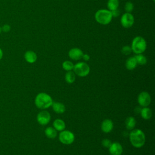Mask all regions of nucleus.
I'll use <instances>...</instances> for the list:
<instances>
[{"label":"nucleus","instance_id":"c756f323","mask_svg":"<svg viewBox=\"0 0 155 155\" xmlns=\"http://www.w3.org/2000/svg\"><path fill=\"white\" fill-rule=\"evenodd\" d=\"M2 56H3V51H2V50L0 48V60L2 58Z\"/></svg>","mask_w":155,"mask_h":155},{"label":"nucleus","instance_id":"7ed1b4c3","mask_svg":"<svg viewBox=\"0 0 155 155\" xmlns=\"http://www.w3.org/2000/svg\"><path fill=\"white\" fill-rule=\"evenodd\" d=\"M113 16L111 11L108 9H99L94 14V19L97 22L101 25H107L112 20Z\"/></svg>","mask_w":155,"mask_h":155},{"label":"nucleus","instance_id":"9d476101","mask_svg":"<svg viewBox=\"0 0 155 155\" xmlns=\"http://www.w3.org/2000/svg\"><path fill=\"white\" fill-rule=\"evenodd\" d=\"M84 53L79 48H71L68 51V56L69 58L74 61H78L82 58Z\"/></svg>","mask_w":155,"mask_h":155},{"label":"nucleus","instance_id":"b1692460","mask_svg":"<svg viewBox=\"0 0 155 155\" xmlns=\"http://www.w3.org/2000/svg\"><path fill=\"white\" fill-rule=\"evenodd\" d=\"M124 9L126 13H131L134 9V4L131 2H127L125 4Z\"/></svg>","mask_w":155,"mask_h":155},{"label":"nucleus","instance_id":"ddd939ff","mask_svg":"<svg viewBox=\"0 0 155 155\" xmlns=\"http://www.w3.org/2000/svg\"><path fill=\"white\" fill-rule=\"evenodd\" d=\"M37 54L33 51L28 50L24 54L25 60L30 64H33L37 60Z\"/></svg>","mask_w":155,"mask_h":155},{"label":"nucleus","instance_id":"f03ea898","mask_svg":"<svg viewBox=\"0 0 155 155\" xmlns=\"http://www.w3.org/2000/svg\"><path fill=\"white\" fill-rule=\"evenodd\" d=\"M52 103L53 99L51 97L45 93H40L38 94L35 100L36 106L40 109L48 108L51 106Z\"/></svg>","mask_w":155,"mask_h":155},{"label":"nucleus","instance_id":"412c9836","mask_svg":"<svg viewBox=\"0 0 155 155\" xmlns=\"http://www.w3.org/2000/svg\"><path fill=\"white\" fill-rule=\"evenodd\" d=\"M65 79L66 82L68 84L73 83L76 79V76L74 73L72 71H67L65 76Z\"/></svg>","mask_w":155,"mask_h":155},{"label":"nucleus","instance_id":"cd10ccee","mask_svg":"<svg viewBox=\"0 0 155 155\" xmlns=\"http://www.w3.org/2000/svg\"><path fill=\"white\" fill-rule=\"evenodd\" d=\"M111 15H112L113 17H117L120 15V11L118 10V8L114 10L111 11Z\"/></svg>","mask_w":155,"mask_h":155},{"label":"nucleus","instance_id":"2eb2a0df","mask_svg":"<svg viewBox=\"0 0 155 155\" xmlns=\"http://www.w3.org/2000/svg\"><path fill=\"white\" fill-rule=\"evenodd\" d=\"M53 128L59 131H61L64 130L65 128V124L64 121L61 119H56L53 122Z\"/></svg>","mask_w":155,"mask_h":155},{"label":"nucleus","instance_id":"c85d7f7f","mask_svg":"<svg viewBox=\"0 0 155 155\" xmlns=\"http://www.w3.org/2000/svg\"><path fill=\"white\" fill-rule=\"evenodd\" d=\"M82 58L85 61H89V59H90V56H89L88 54H83Z\"/></svg>","mask_w":155,"mask_h":155},{"label":"nucleus","instance_id":"9b49d317","mask_svg":"<svg viewBox=\"0 0 155 155\" xmlns=\"http://www.w3.org/2000/svg\"><path fill=\"white\" fill-rule=\"evenodd\" d=\"M108 148L111 155H120L123 151L122 147L119 142L111 143Z\"/></svg>","mask_w":155,"mask_h":155},{"label":"nucleus","instance_id":"5701e85b","mask_svg":"<svg viewBox=\"0 0 155 155\" xmlns=\"http://www.w3.org/2000/svg\"><path fill=\"white\" fill-rule=\"evenodd\" d=\"M62 65V68L67 71H71L74 67V64L71 61H65L64 62H63Z\"/></svg>","mask_w":155,"mask_h":155},{"label":"nucleus","instance_id":"4468645a","mask_svg":"<svg viewBox=\"0 0 155 155\" xmlns=\"http://www.w3.org/2000/svg\"><path fill=\"white\" fill-rule=\"evenodd\" d=\"M51 106L53 111L58 114H62L65 111V107L62 103L59 102H53Z\"/></svg>","mask_w":155,"mask_h":155},{"label":"nucleus","instance_id":"6ab92c4d","mask_svg":"<svg viewBox=\"0 0 155 155\" xmlns=\"http://www.w3.org/2000/svg\"><path fill=\"white\" fill-rule=\"evenodd\" d=\"M136 123L135 119L132 116H130L125 120V127L128 130H132L135 127Z\"/></svg>","mask_w":155,"mask_h":155},{"label":"nucleus","instance_id":"a211bd4d","mask_svg":"<svg viewBox=\"0 0 155 155\" xmlns=\"http://www.w3.org/2000/svg\"><path fill=\"white\" fill-rule=\"evenodd\" d=\"M46 136L49 139H54L57 136V131L51 127H47L45 130Z\"/></svg>","mask_w":155,"mask_h":155},{"label":"nucleus","instance_id":"f257e3e1","mask_svg":"<svg viewBox=\"0 0 155 155\" xmlns=\"http://www.w3.org/2000/svg\"><path fill=\"white\" fill-rule=\"evenodd\" d=\"M129 139L131 145L136 148H140L145 143V135L139 129L132 130L129 134Z\"/></svg>","mask_w":155,"mask_h":155},{"label":"nucleus","instance_id":"0eeeda50","mask_svg":"<svg viewBox=\"0 0 155 155\" xmlns=\"http://www.w3.org/2000/svg\"><path fill=\"white\" fill-rule=\"evenodd\" d=\"M134 23V18L131 13H125L120 18V24L125 28L131 27Z\"/></svg>","mask_w":155,"mask_h":155},{"label":"nucleus","instance_id":"7c9ffc66","mask_svg":"<svg viewBox=\"0 0 155 155\" xmlns=\"http://www.w3.org/2000/svg\"><path fill=\"white\" fill-rule=\"evenodd\" d=\"M1 31H2V30H1V27L0 26V34H1Z\"/></svg>","mask_w":155,"mask_h":155},{"label":"nucleus","instance_id":"bb28decb","mask_svg":"<svg viewBox=\"0 0 155 155\" xmlns=\"http://www.w3.org/2000/svg\"><path fill=\"white\" fill-rule=\"evenodd\" d=\"M1 30L4 33H8L11 30V26L9 24H5L3 25L2 27H1Z\"/></svg>","mask_w":155,"mask_h":155},{"label":"nucleus","instance_id":"4be33fe9","mask_svg":"<svg viewBox=\"0 0 155 155\" xmlns=\"http://www.w3.org/2000/svg\"><path fill=\"white\" fill-rule=\"evenodd\" d=\"M134 58L136 59V61L137 64L143 65H145L147 62V58L143 54H142V53L136 54L134 56Z\"/></svg>","mask_w":155,"mask_h":155},{"label":"nucleus","instance_id":"aec40b11","mask_svg":"<svg viewBox=\"0 0 155 155\" xmlns=\"http://www.w3.org/2000/svg\"><path fill=\"white\" fill-rule=\"evenodd\" d=\"M119 5V0H108L107 2V8L110 11L117 9Z\"/></svg>","mask_w":155,"mask_h":155},{"label":"nucleus","instance_id":"39448f33","mask_svg":"<svg viewBox=\"0 0 155 155\" xmlns=\"http://www.w3.org/2000/svg\"><path fill=\"white\" fill-rule=\"evenodd\" d=\"M74 74L80 77L87 76L90 73V67L89 65L84 62H78L74 65L73 69Z\"/></svg>","mask_w":155,"mask_h":155},{"label":"nucleus","instance_id":"f3484780","mask_svg":"<svg viewBox=\"0 0 155 155\" xmlns=\"http://www.w3.org/2000/svg\"><path fill=\"white\" fill-rule=\"evenodd\" d=\"M140 115L143 119L145 120H148L152 116V111L150 108L146 107L141 109Z\"/></svg>","mask_w":155,"mask_h":155},{"label":"nucleus","instance_id":"dca6fc26","mask_svg":"<svg viewBox=\"0 0 155 155\" xmlns=\"http://www.w3.org/2000/svg\"><path fill=\"white\" fill-rule=\"evenodd\" d=\"M137 65V64L134 56L128 58L125 62V67L129 70H134L136 67Z\"/></svg>","mask_w":155,"mask_h":155},{"label":"nucleus","instance_id":"a878e982","mask_svg":"<svg viewBox=\"0 0 155 155\" xmlns=\"http://www.w3.org/2000/svg\"><path fill=\"white\" fill-rule=\"evenodd\" d=\"M111 140L108 139H104L102 141V145H103V147H104L105 148H109L110 146L111 145Z\"/></svg>","mask_w":155,"mask_h":155},{"label":"nucleus","instance_id":"f8f14e48","mask_svg":"<svg viewBox=\"0 0 155 155\" xmlns=\"http://www.w3.org/2000/svg\"><path fill=\"white\" fill-rule=\"evenodd\" d=\"M113 128V123L111 120L106 119L102 122L101 130L105 133H108L112 131Z\"/></svg>","mask_w":155,"mask_h":155},{"label":"nucleus","instance_id":"393cba45","mask_svg":"<svg viewBox=\"0 0 155 155\" xmlns=\"http://www.w3.org/2000/svg\"><path fill=\"white\" fill-rule=\"evenodd\" d=\"M121 52L124 55H129L131 53L132 50L130 46L129 45H125L121 49Z\"/></svg>","mask_w":155,"mask_h":155},{"label":"nucleus","instance_id":"2f4dec72","mask_svg":"<svg viewBox=\"0 0 155 155\" xmlns=\"http://www.w3.org/2000/svg\"><path fill=\"white\" fill-rule=\"evenodd\" d=\"M110 155H111V154H110Z\"/></svg>","mask_w":155,"mask_h":155},{"label":"nucleus","instance_id":"1a4fd4ad","mask_svg":"<svg viewBox=\"0 0 155 155\" xmlns=\"http://www.w3.org/2000/svg\"><path fill=\"white\" fill-rule=\"evenodd\" d=\"M36 119L38 122L39 124L42 125H45L50 121L51 116L47 111L42 110L38 114Z\"/></svg>","mask_w":155,"mask_h":155},{"label":"nucleus","instance_id":"20e7f679","mask_svg":"<svg viewBox=\"0 0 155 155\" xmlns=\"http://www.w3.org/2000/svg\"><path fill=\"white\" fill-rule=\"evenodd\" d=\"M131 48L132 52L136 54L142 53L147 48V42L143 37L140 36H136L132 41Z\"/></svg>","mask_w":155,"mask_h":155},{"label":"nucleus","instance_id":"6e6552de","mask_svg":"<svg viewBox=\"0 0 155 155\" xmlns=\"http://www.w3.org/2000/svg\"><path fill=\"white\" fill-rule=\"evenodd\" d=\"M137 101L139 104L143 107H148L151 101V96L150 94L147 91L141 92L137 97Z\"/></svg>","mask_w":155,"mask_h":155},{"label":"nucleus","instance_id":"423d86ee","mask_svg":"<svg viewBox=\"0 0 155 155\" xmlns=\"http://www.w3.org/2000/svg\"><path fill=\"white\" fill-rule=\"evenodd\" d=\"M59 139L63 144L70 145L74 140V135L70 131L63 130L59 134Z\"/></svg>","mask_w":155,"mask_h":155}]
</instances>
